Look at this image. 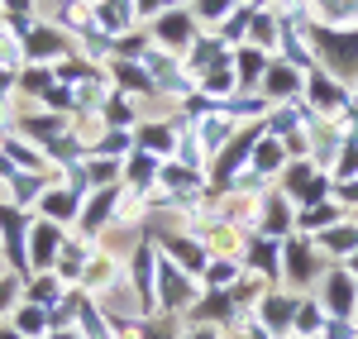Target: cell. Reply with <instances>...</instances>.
<instances>
[{
	"mask_svg": "<svg viewBox=\"0 0 358 339\" xmlns=\"http://www.w3.org/2000/svg\"><path fill=\"white\" fill-rule=\"evenodd\" d=\"M287 320H292V301H282V296H277L273 306H268V325L277 330V325H287Z\"/></svg>",
	"mask_w": 358,
	"mask_h": 339,
	"instance_id": "8fae6325",
	"label": "cell"
},
{
	"mask_svg": "<svg viewBox=\"0 0 358 339\" xmlns=\"http://www.w3.org/2000/svg\"><path fill=\"white\" fill-rule=\"evenodd\" d=\"M296 77H292V67H273V91H292Z\"/></svg>",
	"mask_w": 358,
	"mask_h": 339,
	"instance_id": "4fadbf2b",
	"label": "cell"
},
{
	"mask_svg": "<svg viewBox=\"0 0 358 339\" xmlns=\"http://www.w3.org/2000/svg\"><path fill=\"white\" fill-rule=\"evenodd\" d=\"M57 244H62V234H57V225H34V239H29V268L48 273V268H53Z\"/></svg>",
	"mask_w": 358,
	"mask_h": 339,
	"instance_id": "7a4b0ae2",
	"label": "cell"
},
{
	"mask_svg": "<svg viewBox=\"0 0 358 339\" xmlns=\"http://www.w3.org/2000/svg\"><path fill=\"white\" fill-rule=\"evenodd\" d=\"M167 249H172V254L182 258V263H187V268H196V273H201V268H206V254H201V249H192V244H182V239H172V244H167Z\"/></svg>",
	"mask_w": 358,
	"mask_h": 339,
	"instance_id": "9c48e42d",
	"label": "cell"
},
{
	"mask_svg": "<svg viewBox=\"0 0 358 339\" xmlns=\"http://www.w3.org/2000/svg\"><path fill=\"white\" fill-rule=\"evenodd\" d=\"M143 143H148L153 153H167V148H172V134H167V129H148V134H143Z\"/></svg>",
	"mask_w": 358,
	"mask_h": 339,
	"instance_id": "7c38bea8",
	"label": "cell"
},
{
	"mask_svg": "<svg viewBox=\"0 0 358 339\" xmlns=\"http://www.w3.org/2000/svg\"><path fill=\"white\" fill-rule=\"evenodd\" d=\"M43 325H48V320H43V306H34V301H29L24 311H15V330H20V335H43Z\"/></svg>",
	"mask_w": 358,
	"mask_h": 339,
	"instance_id": "8992f818",
	"label": "cell"
},
{
	"mask_svg": "<svg viewBox=\"0 0 358 339\" xmlns=\"http://www.w3.org/2000/svg\"><path fill=\"white\" fill-rule=\"evenodd\" d=\"M320 43L334 53V62L349 72V57H358V38H339V34H320Z\"/></svg>",
	"mask_w": 358,
	"mask_h": 339,
	"instance_id": "5b68a950",
	"label": "cell"
},
{
	"mask_svg": "<svg viewBox=\"0 0 358 339\" xmlns=\"http://www.w3.org/2000/svg\"><path fill=\"white\" fill-rule=\"evenodd\" d=\"M62 48V38H57L53 29H34L29 34V57H48V53H57Z\"/></svg>",
	"mask_w": 358,
	"mask_h": 339,
	"instance_id": "52a82bcc",
	"label": "cell"
},
{
	"mask_svg": "<svg viewBox=\"0 0 358 339\" xmlns=\"http://www.w3.org/2000/svg\"><path fill=\"white\" fill-rule=\"evenodd\" d=\"M192 339H215V335H210V330H196V335Z\"/></svg>",
	"mask_w": 358,
	"mask_h": 339,
	"instance_id": "44dd1931",
	"label": "cell"
},
{
	"mask_svg": "<svg viewBox=\"0 0 358 339\" xmlns=\"http://www.w3.org/2000/svg\"><path fill=\"white\" fill-rule=\"evenodd\" d=\"M0 339H24V335H20L15 325H5V330H0Z\"/></svg>",
	"mask_w": 358,
	"mask_h": 339,
	"instance_id": "d6986e66",
	"label": "cell"
},
{
	"mask_svg": "<svg viewBox=\"0 0 358 339\" xmlns=\"http://www.w3.org/2000/svg\"><path fill=\"white\" fill-rule=\"evenodd\" d=\"M43 205H48V215H72V196H48Z\"/></svg>",
	"mask_w": 358,
	"mask_h": 339,
	"instance_id": "9a60e30c",
	"label": "cell"
},
{
	"mask_svg": "<svg viewBox=\"0 0 358 339\" xmlns=\"http://www.w3.org/2000/svg\"><path fill=\"white\" fill-rule=\"evenodd\" d=\"M358 234L354 229H339V234H330V249H349V244H354Z\"/></svg>",
	"mask_w": 358,
	"mask_h": 339,
	"instance_id": "2e32d148",
	"label": "cell"
},
{
	"mask_svg": "<svg viewBox=\"0 0 358 339\" xmlns=\"http://www.w3.org/2000/svg\"><path fill=\"white\" fill-rule=\"evenodd\" d=\"M48 339H72V335H48Z\"/></svg>",
	"mask_w": 358,
	"mask_h": 339,
	"instance_id": "7402d4cb",
	"label": "cell"
},
{
	"mask_svg": "<svg viewBox=\"0 0 358 339\" xmlns=\"http://www.w3.org/2000/svg\"><path fill=\"white\" fill-rule=\"evenodd\" d=\"M0 239H5V254L15 268H24L29 263V244H24V215L20 210H10V205H0Z\"/></svg>",
	"mask_w": 358,
	"mask_h": 339,
	"instance_id": "6da1fadb",
	"label": "cell"
},
{
	"mask_svg": "<svg viewBox=\"0 0 358 339\" xmlns=\"http://www.w3.org/2000/svg\"><path fill=\"white\" fill-rule=\"evenodd\" d=\"M158 34H163L167 43H182V38H187V20H182V15H172V20L158 24Z\"/></svg>",
	"mask_w": 358,
	"mask_h": 339,
	"instance_id": "30bf717a",
	"label": "cell"
},
{
	"mask_svg": "<svg viewBox=\"0 0 358 339\" xmlns=\"http://www.w3.org/2000/svg\"><path fill=\"white\" fill-rule=\"evenodd\" d=\"M239 72H244V77H258V53H244V57H239Z\"/></svg>",
	"mask_w": 358,
	"mask_h": 339,
	"instance_id": "e0dca14e",
	"label": "cell"
},
{
	"mask_svg": "<svg viewBox=\"0 0 358 339\" xmlns=\"http://www.w3.org/2000/svg\"><path fill=\"white\" fill-rule=\"evenodd\" d=\"M354 273H358V258H354Z\"/></svg>",
	"mask_w": 358,
	"mask_h": 339,
	"instance_id": "603a6c76",
	"label": "cell"
},
{
	"mask_svg": "<svg viewBox=\"0 0 358 339\" xmlns=\"http://www.w3.org/2000/svg\"><path fill=\"white\" fill-rule=\"evenodd\" d=\"M330 306L339 315L354 311V287H349V277H330Z\"/></svg>",
	"mask_w": 358,
	"mask_h": 339,
	"instance_id": "ba28073f",
	"label": "cell"
},
{
	"mask_svg": "<svg viewBox=\"0 0 358 339\" xmlns=\"http://www.w3.org/2000/svg\"><path fill=\"white\" fill-rule=\"evenodd\" d=\"M29 301H34V306H43V311H53L57 301H62V287H57V277L38 273V277H34V287H29Z\"/></svg>",
	"mask_w": 358,
	"mask_h": 339,
	"instance_id": "3957f363",
	"label": "cell"
},
{
	"mask_svg": "<svg viewBox=\"0 0 358 339\" xmlns=\"http://www.w3.org/2000/svg\"><path fill=\"white\" fill-rule=\"evenodd\" d=\"M315 325H320V320H315V311H310V306H301V330H306V335H310Z\"/></svg>",
	"mask_w": 358,
	"mask_h": 339,
	"instance_id": "ac0fdd59",
	"label": "cell"
},
{
	"mask_svg": "<svg viewBox=\"0 0 358 339\" xmlns=\"http://www.w3.org/2000/svg\"><path fill=\"white\" fill-rule=\"evenodd\" d=\"M344 196H354V201H358V182H354V187H344Z\"/></svg>",
	"mask_w": 358,
	"mask_h": 339,
	"instance_id": "ffe728a7",
	"label": "cell"
},
{
	"mask_svg": "<svg viewBox=\"0 0 358 339\" xmlns=\"http://www.w3.org/2000/svg\"><path fill=\"white\" fill-rule=\"evenodd\" d=\"M163 296H167V306H187V301H192V291H187V282H182V273L167 268V263H163Z\"/></svg>",
	"mask_w": 358,
	"mask_h": 339,
	"instance_id": "277c9868",
	"label": "cell"
},
{
	"mask_svg": "<svg viewBox=\"0 0 358 339\" xmlns=\"http://www.w3.org/2000/svg\"><path fill=\"white\" fill-rule=\"evenodd\" d=\"M106 210H110V192H106V196H101L96 205H91V210H86V229H91V225H101V215H106Z\"/></svg>",
	"mask_w": 358,
	"mask_h": 339,
	"instance_id": "5bb4252c",
	"label": "cell"
}]
</instances>
